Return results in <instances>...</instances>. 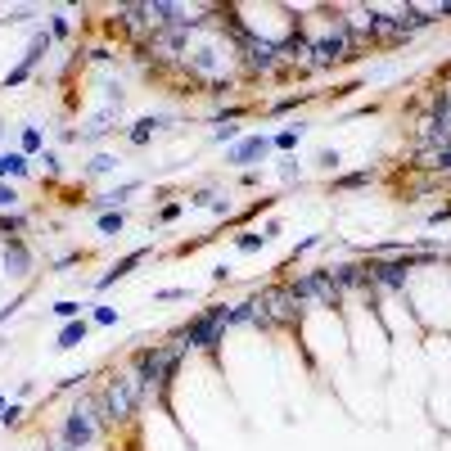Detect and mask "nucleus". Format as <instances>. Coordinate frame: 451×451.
Here are the masks:
<instances>
[{"mask_svg": "<svg viewBox=\"0 0 451 451\" xmlns=\"http://www.w3.org/2000/svg\"><path fill=\"white\" fill-rule=\"evenodd\" d=\"M144 397H149V393H144V384H140V375H136V370L113 375V379H108V388L100 393V420H104V424H122V420H131Z\"/></svg>", "mask_w": 451, "mask_h": 451, "instance_id": "1", "label": "nucleus"}, {"mask_svg": "<svg viewBox=\"0 0 451 451\" xmlns=\"http://www.w3.org/2000/svg\"><path fill=\"white\" fill-rule=\"evenodd\" d=\"M181 352H185V343H172V348H149V352H140V361H136V375H140L144 393H163V388H167V379H172V370H176V361H181Z\"/></svg>", "mask_w": 451, "mask_h": 451, "instance_id": "2", "label": "nucleus"}, {"mask_svg": "<svg viewBox=\"0 0 451 451\" xmlns=\"http://www.w3.org/2000/svg\"><path fill=\"white\" fill-rule=\"evenodd\" d=\"M226 316H230V307L212 302L208 312H199V316L190 321V330L181 334V343H185V348H208V352H217V343L226 338Z\"/></svg>", "mask_w": 451, "mask_h": 451, "instance_id": "3", "label": "nucleus"}, {"mask_svg": "<svg viewBox=\"0 0 451 451\" xmlns=\"http://www.w3.org/2000/svg\"><path fill=\"white\" fill-rule=\"evenodd\" d=\"M289 294H294V302L302 307V302H316V307H338V285L330 280V271H316L307 280H298V285H289Z\"/></svg>", "mask_w": 451, "mask_h": 451, "instance_id": "4", "label": "nucleus"}, {"mask_svg": "<svg viewBox=\"0 0 451 451\" xmlns=\"http://www.w3.org/2000/svg\"><path fill=\"white\" fill-rule=\"evenodd\" d=\"M95 420H100V397L81 401V406L68 416V424H64V443H68L72 451H81V447L95 438Z\"/></svg>", "mask_w": 451, "mask_h": 451, "instance_id": "5", "label": "nucleus"}, {"mask_svg": "<svg viewBox=\"0 0 451 451\" xmlns=\"http://www.w3.org/2000/svg\"><path fill=\"white\" fill-rule=\"evenodd\" d=\"M298 302H294V294H289V289H266V294H262V316H266V321H271V325H280V321H298Z\"/></svg>", "mask_w": 451, "mask_h": 451, "instance_id": "6", "label": "nucleus"}, {"mask_svg": "<svg viewBox=\"0 0 451 451\" xmlns=\"http://www.w3.org/2000/svg\"><path fill=\"white\" fill-rule=\"evenodd\" d=\"M239 45H244V59H249V68H253V72H271V68L280 64V50H275L271 41H258V36L244 32V36H239Z\"/></svg>", "mask_w": 451, "mask_h": 451, "instance_id": "7", "label": "nucleus"}, {"mask_svg": "<svg viewBox=\"0 0 451 451\" xmlns=\"http://www.w3.org/2000/svg\"><path fill=\"white\" fill-rule=\"evenodd\" d=\"M416 262H424V258H401V262H370V266H365V275H370V280H379V285H388V289H401V285H406V266H416Z\"/></svg>", "mask_w": 451, "mask_h": 451, "instance_id": "8", "label": "nucleus"}, {"mask_svg": "<svg viewBox=\"0 0 451 451\" xmlns=\"http://www.w3.org/2000/svg\"><path fill=\"white\" fill-rule=\"evenodd\" d=\"M28 266H32V253L23 249L18 239L5 244V271H9V275H28Z\"/></svg>", "mask_w": 451, "mask_h": 451, "instance_id": "9", "label": "nucleus"}, {"mask_svg": "<svg viewBox=\"0 0 451 451\" xmlns=\"http://www.w3.org/2000/svg\"><path fill=\"white\" fill-rule=\"evenodd\" d=\"M266 149H271V140H266V136H253V140H244V144H239V149H235V154H230V163H239V167H249V163H253V158H262Z\"/></svg>", "mask_w": 451, "mask_h": 451, "instance_id": "10", "label": "nucleus"}, {"mask_svg": "<svg viewBox=\"0 0 451 451\" xmlns=\"http://www.w3.org/2000/svg\"><path fill=\"white\" fill-rule=\"evenodd\" d=\"M275 50H280V59H294V64H298V59H307V55H312V41H307V36H298V32H294L289 41H280Z\"/></svg>", "mask_w": 451, "mask_h": 451, "instance_id": "11", "label": "nucleus"}, {"mask_svg": "<svg viewBox=\"0 0 451 451\" xmlns=\"http://www.w3.org/2000/svg\"><path fill=\"white\" fill-rule=\"evenodd\" d=\"M330 280L338 289H343V285H370V275H365L361 266H330Z\"/></svg>", "mask_w": 451, "mask_h": 451, "instance_id": "12", "label": "nucleus"}, {"mask_svg": "<svg viewBox=\"0 0 451 451\" xmlns=\"http://www.w3.org/2000/svg\"><path fill=\"white\" fill-rule=\"evenodd\" d=\"M140 258H144V249H136V253H131V258H122V262L113 266V271H108V275L100 280V289H108V285H118L122 275H131V271H136V262H140Z\"/></svg>", "mask_w": 451, "mask_h": 451, "instance_id": "13", "label": "nucleus"}, {"mask_svg": "<svg viewBox=\"0 0 451 451\" xmlns=\"http://www.w3.org/2000/svg\"><path fill=\"white\" fill-rule=\"evenodd\" d=\"M163 127V118H140L136 127H131V144H149V136Z\"/></svg>", "mask_w": 451, "mask_h": 451, "instance_id": "14", "label": "nucleus"}, {"mask_svg": "<svg viewBox=\"0 0 451 451\" xmlns=\"http://www.w3.org/2000/svg\"><path fill=\"white\" fill-rule=\"evenodd\" d=\"M81 338H86V321H68L64 334H59V348H77Z\"/></svg>", "mask_w": 451, "mask_h": 451, "instance_id": "15", "label": "nucleus"}, {"mask_svg": "<svg viewBox=\"0 0 451 451\" xmlns=\"http://www.w3.org/2000/svg\"><path fill=\"white\" fill-rule=\"evenodd\" d=\"M45 50H50V36H45V32H41V36H36V41H32V50H28V59H23V64H18V68H28V72H32L36 64H41V55H45Z\"/></svg>", "mask_w": 451, "mask_h": 451, "instance_id": "16", "label": "nucleus"}, {"mask_svg": "<svg viewBox=\"0 0 451 451\" xmlns=\"http://www.w3.org/2000/svg\"><path fill=\"white\" fill-rule=\"evenodd\" d=\"M420 163L424 167H438V172H451V149H438V154H424L420 149Z\"/></svg>", "mask_w": 451, "mask_h": 451, "instance_id": "17", "label": "nucleus"}, {"mask_svg": "<svg viewBox=\"0 0 451 451\" xmlns=\"http://www.w3.org/2000/svg\"><path fill=\"white\" fill-rule=\"evenodd\" d=\"M36 149H41V131H36V127H23V158L36 154Z\"/></svg>", "mask_w": 451, "mask_h": 451, "instance_id": "18", "label": "nucleus"}, {"mask_svg": "<svg viewBox=\"0 0 451 451\" xmlns=\"http://www.w3.org/2000/svg\"><path fill=\"white\" fill-rule=\"evenodd\" d=\"M100 230H104V235H118V230H122V212H104L100 217Z\"/></svg>", "mask_w": 451, "mask_h": 451, "instance_id": "19", "label": "nucleus"}, {"mask_svg": "<svg viewBox=\"0 0 451 451\" xmlns=\"http://www.w3.org/2000/svg\"><path fill=\"white\" fill-rule=\"evenodd\" d=\"M298 140H302V127H298V131H280V136H275L271 144H280V149H294Z\"/></svg>", "mask_w": 451, "mask_h": 451, "instance_id": "20", "label": "nucleus"}, {"mask_svg": "<svg viewBox=\"0 0 451 451\" xmlns=\"http://www.w3.org/2000/svg\"><path fill=\"white\" fill-rule=\"evenodd\" d=\"M0 230H5V235H18V230H23V217H18V212H5V217H0Z\"/></svg>", "mask_w": 451, "mask_h": 451, "instance_id": "21", "label": "nucleus"}, {"mask_svg": "<svg viewBox=\"0 0 451 451\" xmlns=\"http://www.w3.org/2000/svg\"><path fill=\"white\" fill-rule=\"evenodd\" d=\"M113 163H118V158H108V154H100V158H95V163L86 167V172H91V176H100V172H113Z\"/></svg>", "mask_w": 451, "mask_h": 451, "instance_id": "22", "label": "nucleus"}, {"mask_svg": "<svg viewBox=\"0 0 451 451\" xmlns=\"http://www.w3.org/2000/svg\"><path fill=\"white\" fill-rule=\"evenodd\" d=\"M9 176H28V158L23 154H9Z\"/></svg>", "mask_w": 451, "mask_h": 451, "instance_id": "23", "label": "nucleus"}, {"mask_svg": "<svg viewBox=\"0 0 451 451\" xmlns=\"http://www.w3.org/2000/svg\"><path fill=\"white\" fill-rule=\"evenodd\" d=\"M365 181H370V172H352V176L338 181V185H343V190H357V185H365Z\"/></svg>", "mask_w": 451, "mask_h": 451, "instance_id": "24", "label": "nucleus"}, {"mask_svg": "<svg viewBox=\"0 0 451 451\" xmlns=\"http://www.w3.org/2000/svg\"><path fill=\"white\" fill-rule=\"evenodd\" d=\"M262 244H266V235H239V249H244V253H253V249H262Z\"/></svg>", "mask_w": 451, "mask_h": 451, "instance_id": "25", "label": "nucleus"}, {"mask_svg": "<svg viewBox=\"0 0 451 451\" xmlns=\"http://www.w3.org/2000/svg\"><path fill=\"white\" fill-rule=\"evenodd\" d=\"M14 203H18V194L9 190V185H0V212H9V208H14Z\"/></svg>", "mask_w": 451, "mask_h": 451, "instance_id": "26", "label": "nucleus"}, {"mask_svg": "<svg viewBox=\"0 0 451 451\" xmlns=\"http://www.w3.org/2000/svg\"><path fill=\"white\" fill-rule=\"evenodd\" d=\"M113 321H118L113 307H95V325H113Z\"/></svg>", "mask_w": 451, "mask_h": 451, "instance_id": "27", "label": "nucleus"}, {"mask_svg": "<svg viewBox=\"0 0 451 451\" xmlns=\"http://www.w3.org/2000/svg\"><path fill=\"white\" fill-rule=\"evenodd\" d=\"M280 176H285V181H298V163H294V158H285V163H280Z\"/></svg>", "mask_w": 451, "mask_h": 451, "instance_id": "28", "label": "nucleus"}, {"mask_svg": "<svg viewBox=\"0 0 451 451\" xmlns=\"http://www.w3.org/2000/svg\"><path fill=\"white\" fill-rule=\"evenodd\" d=\"M59 316H64V321H72V316H77L81 312V302H59V307H55Z\"/></svg>", "mask_w": 451, "mask_h": 451, "instance_id": "29", "label": "nucleus"}, {"mask_svg": "<svg viewBox=\"0 0 451 451\" xmlns=\"http://www.w3.org/2000/svg\"><path fill=\"white\" fill-rule=\"evenodd\" d=\"M50 32H55V36H68V18H64V14H55V23H50Z\"/></svg>", "mask_w": 451, "mask_h": 451, "instance_id": "30", "label": "nucleus"}, {"mask_svg": "<svg viewBox=\"0 0 451 451\" xmlns=\"http://www.w3.org/2000/svg\"><path fill=\"white\" fill-rule=\"evenodd\" d=\"M9 172V154H0V176H5Z\"/></svg>", "mask_w": 451, "mask_h": 451, "instance_id": "31", "label": "nucleus"}]
</instances>
